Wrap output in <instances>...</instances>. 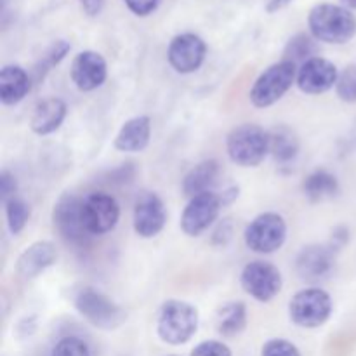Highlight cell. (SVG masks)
Listing matches in <instances>:
<instances>
[{"label":"cell","mask_w":356,"mask_h":356,"mask_svg":"<svg viewBox=\"0 0 356 356\" xmlns=\"http://www.w3.org/2000/svg\"><path fill=\"white\" fill-rule=\"evenodd\" d=\"M308 28L315 40L343 45L356 37V16L348 7L322 2L309 10Z\"/></svg>","instance_id":"1"},{"label":"cell","mask_w":356,"mask_h":356,"mask_svg":"<svg viewBox=\"0 0 356 356\" xmlns=\"http://www.w3.org/2000/svg\"><path fill=\"white\" fill-rule=\"evenodd\" d=\"M200 315L191 302L167 299L156 316V336L169 346H181L197 334Z\"/></svg>","instance_id":"2"},{"label":"cell","mask_w":356,"mask_h":356,"mask_svg":"<svg viewBox=\"0 0 356 356\" xmlns=\"http://www.w3.org/2000/svg\"><path fill=\"white\" fill-rule=\"evenodd\" d=\"M226 153L235 165L257 167L270 155V131L257 124H240L226 138Z\"/></svg>","instance_id":"3"},{"label":"cell","mask_w":356,"mask_h":356,"mask_svg":"<svg viewBox=\"0 0 356 356\" xmlns=\"http://www.w3.org/2000/svg\"><path fill=\"white\" fill-rule=\"evenodd\" d=\"M76 313L86 322L101 330L118 329L127 320V313L120 305L92 287H83L73 298Z\"/></svg>","instance_id":"4"},{"label":"cell","mask_w":356,"mask_h":356,"mask_svg":"<svg viewBox=\"0 0 356 356\" xmlns=\"http://www.w3.org/2000/svg\"><path fill=\"white\" fill-rule=\"evenodd\" d=\"M298 79V66L289 61H278L259 73L250 87L249 99L256 108H270L282 99Z\"/></svg>","instance_id":"5"},{"label":"cell","mask_w":356,"mask_h":356,"mask_svg":"<svg viewBox=\"0 0 356 356\" xmlns=\"http://www.w3.org/2000/svg\"><path fill=\"white\" fill-rule=\"evenodd\" d=\"M334 312L329 292L320 287H308L296 292L289 302V318L301 329H318L325 325Z\"/></svg>","instance_id":"6"},{"label":"cell","mask_w":356,"mask_h":356,"mask_svg":"<svg viewBox=\"0 0 356 356\" xmlns=\"http://www.w3.org/2000/svg\"><path fill=\"white\" fill-rule=\"evenodd\" d=\"M287 221L278 212H261L243 232V242L250 252L273 254L280 250L287 242Z\"/></svg>","instance_id":"7"},{"label":"cell","mask_w":356,"mask_h":356,"mask_svg":"<svg viewBox=\"0 0 356 356\" xmlns=\"http://www.w3.org/2000/svg\"><path fill=\"white\" fill-rule=\"evenodd\" d=\"M52 225L66 243L86 247L92 235L83 218V198L73 193H63L52 207Z\"/></svg>","instance_id":"8"},{"label":"cell","mask_w":356,"mask_h":356,"mask_svg":"<svg viewBox=\"0 0 356 356\" xmlns=\"http://www.w3.org/2000/svg\"><path fill=\"white\" fill-rule=\"evenodd\" d=\"M240 285L257 302H270L277 298L284 287L282 271L268 261H250L240 273Z\"/></svg>","instance_id":"9"},{"label":"cell","mask_w":356,"mask_h":356,"mask_svg":"<svg viewBox=\"0 0 356 356\" xmlns=\"http://www.w3.org/2000/svg\"><path fill=\"white\" fill-rule=\"evenodd\" d=\"M222 207H225V202H222L221 195L214 193V191L190 198L181 214V232L191 238L200 236L218 221Z\"/></svg>","instance_id":"10"},{"label":"cell","mask_w":356,"mask_h":356,"mask_svg":"<svg viewBox=\"0 0 356 356\" xmlns=\"http://www.w3.org/2000/svg\"><path fill=\"white\" fill-rule=\"evenodd\" d=\"M207 58V44L197 33H179L167 47V61L170 68L181 75H190L200 70Z\"/></svg>","instance_id":"11"},{"label":"cell","mask_w":356,"mask_h":356,"mask_svg":"<svg viewBox=\"0 0 356 356\" xmlns=\"http://www.w3.org/2000/svg\"><path fill=\"white\" fill-rule=\"evenodd\" d=\"M83 218L92 236L113 232L120 221V204L104 191H94L83 198Z\"/></svg>","instance_id":"12"},{"label":"cell","mask_w":356,"mask_h":356,"mask_svg":"<svg viewBox=\"0 0 356 356\" xmlns=\"http://www.w3.org/2000/svg\"><path fill=\"white\" fill-rule=\"evenodd\" d=\"M167 225V211L162 198L153 191H145L138 197L132 211V228L139 238H155Z\"/></svg>","instance_id":"13"},{"label":"cell","mask_w":356,"mask_h":356,"mask_svg":"<svg viewBox=\"0 0 356 356\" xmlns=\"http://www.w3.org/2000/svg\"><path fill=\"white\" fill-rule=\"evenodd\" d=\"M339 70L330 59L315 56L298 68L296 86L308 96H320L336 87Z\"/></svg>","instance_id":"14"},{"label":"cell","mask_w":356,"mask_h":356,"mask_svg":"<svg viewBox=\"0 0 356 356\" xmlns=\"http://www.w3.org/2000/svg\"><path fill=\"white\" fill-rule=\"evenodd\" d=\"M70 79L82 92H92L104 86L108 79V63L97 51H82L73 58Z\"/></svg>","instance_id":"15"},{"label":"cell","mask_w":356,"mask_h":356,"mask_svg":"<svg viewBox=\"0 0 356 356\" xmlns=\"http://www.w3.org/2000/svg\"><path fill=\"white\" fill-rule=\"evenodd\" d=\"M337 252L329 243H309L296 257V273L301 280L318 282L329 277L336 266Z\"/></svg>","instance_id":"16"},{"label":"cell","mask_w":356,"mask_h":356,"mask_svg":"<svg viewBox=\"0 0 356 356\" xmlns=\"http://www.w3.org/2000/svg\"><path fill=\"white\" fill-rule=\"evenodd\" d=\"M56 261H58V249L54 243L47 242V240H38V242L30 243L19 254L16 261V271L19 277L31 280L54 266Z\"/></svg>","instance_id":"17"},{"label":"cell","mask_w":356,"mask_h":356,"mask_svg":"<svg viewBox=\"0 0 356 356\" xmlns=\"http://www.w3.org/2000/svg\"><path fill=\"white\" fill-rule=\"evenodd\" d=\"M66 117H68V104L61 97H44L35 104L30 117V129L33 134L44 138L59 131Z\"/></svg>","instance_id":"18"},{"label":"cell","mask_w":356,"mask_h":356,"mask_svg":"<svg viewBox=\"0 0 356 356\" xmlns=\"http://www.w3.org/2000/svg\"><path fill=\"white\" fill-rule=\"evenodd\" d=\"M152 141V118L148 115H136L122 124L115 136L113 146L120 153H141Z\"/></svg>","instance_id":"19"},{"label":"cell","mask_w":356,"mask_h":356,"mask_svg":"<svg viewBox=\"0 0 356 356\" xmlns=\"http://www.w3.org/2000/svg\"><path fill=\"white\" fill-rule=\"evenodd\" d=\"M33 86L30 73L19 65H6L0 70V101L3 106L19 104Z\"/></svg>","instance_id":"20"},{"label":"cell","mask_w":356,"mask_h":356,"mask_svg":"<svg viewBox=\"0 0 356 356\" xmlns=\"http://www.w3.org/2000/svg\"><path fill=\"white\" fill-rule=\"evenodd\" d=\"M219 174H221V165H219L218 160L207 159L198 162L197 165H193L188 170L183 179V184H181L184 197L190 200V198L197 197V195L212 191V188L218 183Z\"/></svg>","instance_id":"21"},{"label":"cell","mask_w":356,"mask_h":356,"mask_svg":"<svg viewBox=\"0 0 356 356\" xmlns=\"http://www.w3.org/2000/svg\"><path fill=\"white\" fill-rule=\"evenodd\" d=\"M302 195L308 198L312 204H320V202L332 200L339 195L341 183L336 174L327 169H315L305 177L301 184Z\"/></svg>","instance_id":"22"},{"label":"cell","mask_w":356,"mask_h":356,"mask_svg":"<svg viewBox=\"0 0 356 356\" xmlns=\"http://www.w3.org/2000/svg\"><path fill=\"white\" fill-rule=\"evenodd\" d=\"M301 152L298 134L287 125H277L270 131V155L282 165L292 163Z\"/></svg>","instance_id":"23"},{"label":"cell","mask_w":356,"mask_h":356,"mask_svg":"<svg viewBox=\"0 0 356 356\" xmlns=\"http://www.w3.org/2000/svg\"><path fill=\"white\" fill-rule=\"evenodd\" d=\"M247 306L242 301H229L222 305L216 313V330L222 337L240 336L247 327Z\"/></svg>","instance_id":"24"},{"label":"cell","mask_w":356,"mask_h":356,"mask_svg":"<svg viewBox=\"0 0 356 356\" xmlns=\"http://www.w3.org/2000/svg\"><path fill=\"white\" fill-rule=\"evenodd\" d=\"M70 51H72V44H70V42L63 40V38L52 42L47 47V51H45L44 54H42V58L37 61V65L33 66V72H31L33 82H42V80L47 76V73L51 72L52 68H56V66L68 56Z\"/></svg>","instance_id":"25"},{"label":"cell","mask_w":356,"mask_h":356,"mask_svg":"<svg viewBox=\"0 0 356 356\" xmlns=\"http://www.w3.org/2000/svg\"><path fill=\"white\" fill-rule=\"evenodd\" d=\"M316 40L313 38V35L306 33H298L296 37H292L289 40V44L285 45L284 51V61L292 63L299 68L301 65H305L308 59L315 58L316 56Z\"/></svg>","instance_id":"26"},{"label":"cell","mask_w":356,"mask_h":356,"mask_svg":"<svg viewBox=\"0 0 356 356\" xmlns=\"http://www.w3.org/2000/svg\"><path fill=\"white\" fill-rule=\"evenodd\" d=\"M6 207V222H7V229L10 232V235L17 236L19 233H23V229L26 228L28 221L31 218V209L23 198L16 197L13 200L6 202L3 204Z\"/></svg>","instance_id":"27"},{"label":"cell","mask_w":356,"mask_h":356,"mask_svg":"<svg viewBox=\"0 0 356 356\" xmlns=\"http://www.w3.org/2000/svg\"><path fill=\"white\" fill-rule=\"evenodd\" d=\"M334 90L343 103L356 104V65H348L341 70Z\"/></svg>","instance_id":"28"},{"label":"cell","mask_w":356,"mask_h":356,"mask_svg":"<svg viewBox=\"0 0 356 356\" xmlns=\"http://www.w3.org/2000/svg\"><path fill=\"white\" fill-rule=\"evenodd\" d=\"M51 356H90V350L86 341L75 336H66L56 343Z\"/></svg>","instance_id":"29"},{"label":"cell","mask_w":356,"mask_h":356,"mask_svg":"<svg viewBox=\"0 0 356 356\" xmlns=\"http://www.w3.org/2000/svg\"><path fill=\"white\" fill-rule=\"evenodd\" d=\"M261 356H302L299 348L292 341L284 337L268 339L261 348Z\"/></svg>","instance_id":"30"},{"label":"cell","mask_w":356,"mask_h":356,"mask_svg":"<svg viewBox=\"0 0 356 356\" xmlns=\"http://www.w3.org/2000/svg\"><path fill=\"white\" fill-rule=\"evenodd\" d=\"M190 356H233L232 350L222 341L209 339L202 341L191 350Z\"/></svg>","instance_id":"31"},{"label":"cell","mask_w":356,"mask_h":356,"mask_svg":"<svg viewBox=\"0 0 356 356\" xmlns=\"http://www.w3.org/2000/svg\"><path fill=\"white\" fill-rule=\"evenodd\" d=\"M0 197H2L3 204L17 197L16 176L7 169H3L2 172H0Z\"/></svg>","instance_id":"32"},{"label":"cell","mask_w":356,"mask_h":356,"mask_svg":"<svg viewBox=\"0 0 356 356\" xmlns=\"http://www.w3.org/2000/svg\"><path fill=\"white\" fill-rule=\"evenodd\" d=\"M124 2L136 16H148L156 9L160 0H124Z\"/></svg>","instance_id":"33"},{"label":"cell","mask_w":356,"mask_h":356,"mask_svg":"<svg viewBox=\"0 0 356 356\" xmlns=\"http://www.w3.org/2000/svg\"><path fill=\"white\" fill-rule=\"evenodd\" d=\"M348 242H350V228L344 225L334 228L332 236H330L329 240V245L332 247L336 252H339V250H343L344 245H348Z\"/></svg>","instance_id":"34"},{"label":"cell","mask_w":356,"mask_h":356,"mask_svg":"<svg viewBox=\"0 0 356 356\" xmlns=\"http://www.w3.org/2000/svg\"><path fill=\"white\" fill-rule=\"evenodd\" d=\"M233 235V228H232V222L229 219H222L221 225L214 229V235H212V242L216 245H226V243L232 240Z\"/></svg>","instance_id":"35"},{"label":"cell","mask_w":356,"mask_h":356,"mask_svg":"<svg viewBox=\"0 0 356 356\" xmlns=\"http://www.w3.org/2000/svg\"><path fill=\"white\" fill-rule=\"evenodd\" d=\"M82 10L89 17H96L103 13L104 9V0H80Z\"/></svg>","instance_id":"36"},{"label":"cell","mask_w":356,"mask_h":356,"mask_svg":"<svg viewBox=\"0 0 356 356\" xmlns=\"http://www.w3.org/2000/svg\"><path fill=\"white\" fill-rule=\"evenodd\" d=\"M291 2L292 0H264V9H266L270 14H273V13H278V10L285 9Z\"/></svg>","instance_id":"37"},{"label":"cell","mask_w":356,"mask_h":356,"mask_svg":"<svg viewBox=\"0 0 356 356\" xmlns=\"http://www.w3.org/2000/svg\"><path fill=\"white\" fill-rule=\"evenodd\" d=\"M238 191H240L238 186H232V188H228V190L222 191L221 198H222V202H225V207H226V205L233 204V202L238 198Z\"/></svg>","instance_id":"38"},{"label":"cell","mask_w":356,"mask_h":356,"mask_svg":"<svg viewBox=\"0 0 356 356\" xmlns=\"http://www.w3.org/2000/svg\"><path fill=\"white\" fill-rule=\"evenodd\" d=\"M341 3H343L344 7H348V9H356V0H341Z\"/></svg>","instance_id":"39"},{"label":"cell","mask_w":356,"mask_h":356,"mask_svg":"<svg viewBox=\"0 0 356 356\" xmlns=\"http://www.w3.org/2000/svg\"><path fill=\"white\" fill-rule=\"evenodd\" d=\"M167 356H177V355H167Z\"/></svg>","instance_id":"40"}]
</instances>
